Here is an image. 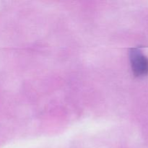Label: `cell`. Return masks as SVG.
I'll return each instance as SVG.
<instances>
[{
  "mask_svg": "<svg viewBox=\"0 0 148 148\" xmlns=\"http://www.w3.org/2000/svg\"><path fill=\"white\" fill-rule=\"evenodd\" d=\"M130 61L134 74L137 77L148 74V59L139 49H134L130 52Z\"/></svg>",
  "mask_w": 148,
  "mask_h": 148,
  "instance_id": "cell-1",
  "label": "cell"
}]
</instances>
